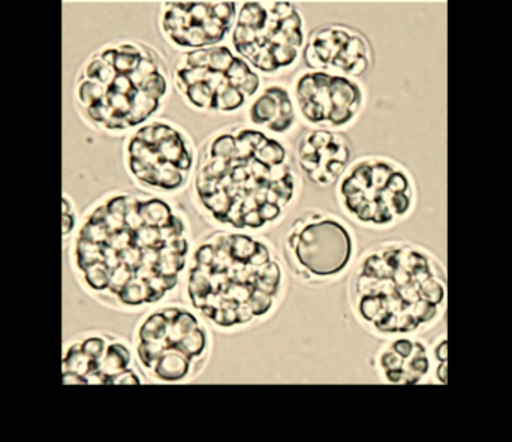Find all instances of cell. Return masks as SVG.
I'll list each match as a JSON object with an SVG mask.
<instances>
[{
  "instance_id": "obj_9",
  "label": "cell",
  "mask_w": 512,
  "mask_h": 442,
  "mask_svg": "<svg viewBox=\"0 0 512 442\" xmlns=\"http://www.w3.org/2000/svg\"><path fill=\"white\" fill-rule=\"evenodd\" d=\"M358 255L351 222L330 210L307 209L289 225L282 240L289 276L307 288L339 284L348 278Z\"/></svg>"
},
{
  "instance_id": "obj_6",
  "label": "cell",
  "mask_w": 512,
  "mask_h": 442,
  "mask_svg": "<svg viewBox=\"0 0 512 442\" xmlns=\"http://www.w3.org/2000/svg\"><path fill=\"white\" fill-rule=\"evenodd\" d=\"M131 344L147 384L183 386L209 368L215 332L194 309L171 300L141 314Z\"/></svg>"
},
{
  "instance_id": "obj_2",
  "label": "cell",
  "mask_w": 512,
  "mask_h": 442,
  "mask_svg": "<svg viewBox=\"0 0 512 442\" xmlns=\"http://www.w3.org/2000/svg\"><path fill=\"white\" fill-rule=\"evenodd\" d=\"M303 189L288 140L234 122L210 132L198 146L188 194L210 228L267 234L285 222Z\"/></svg>"
},
{
  "instance_id": "obj_13",
  "label": "cell",
  "mask_w": 512,
  "mask_h": 442,
  "mask_svg": "<svg viewBox=\"0 0 512 442\" xmlns=\"http://www.w3.org/2000/svg\"><path fill=\"white\" fill-rule=\"evenodd\" d=\"M65 384L143 386L146 378L131 342L113 333L93 332L69 345L63 359Z\"/></svg>"
},
{
  "instance_id": "obj_12",
  "label": "cell",
  "mask_w": 512,
  "mask_h": 442,
  "mask_svg": "<svg viewBox=\"0 0 512 442\" xmlns=\"http://www.w3.org/2000/svg\"><path fill=\"white\" fill-rule=\"evenodd\" d=\"M289 89L306 128L346 132L366 110V87L354 78L304 68L294 75Z\"/></svg>"
},
{
  "instance_id": "obj_17",
  "label": "cell",
  "mask_w": 512,
  "mask_h": 442,
  "mask_svg": "<svg viewBox=\"0 0 512 442\" xmlns=\"http://www.w3.org/2000/svg\"><path fill=\"white\" fill-rule=\"evenodd\" d=\"M376 377L393 386H417L429 378L432 356L420 336L385 339L372 360Z\"/></svg>"
},
{
  "instance_id": "obj_19",
  "label": "cell",
  "mask_w": 512,
  "mask_h": 442,
  "mask_svg": "<svg viewBox=\"0 0 512 442\" xmlns=\"http://www.w3.org/2000/svg\"><path fill=\"white\" fill-rule=\"evenodd\" d=\"M433 354H435L436 359H438L439 365L447 363V341H445V339L436 345L435 350H433Z\"/></svg>"
},
{
  "instance_id": "obj_1",
  "label": "cell",
  "mask_w": 512,
  "mask_h": 442,
  "mask_svg": "<svg viewBox=\"0 0 512 442\" xmlns=\"http://www.w3.org/2000/svg\"><path fill=\"white\" fill-rule=\"evenodd\" d=\"M195 239L191 216L176 198L116 191L87 213L72 263L98 302L143 314L179 296Z\"/></svg>"
},
{
  "instance_id": "obj_5",
  "label": "cell",
  "mask_w": 512,
  "mask_h": 442,
  "mask_svg": "<svg viewBox=\"0 0 512 442\" xmlns=\"http://www.w3.org/2000/svg\"><path fill=\"white\" fill-rule=\"evenodd\" d=\"M174 93L165 54L143 39H116L87 57L75 80V104L87 125L111 137L164 113Z\"/></svg>"
},
{
  "instance_id": "obj_16",
  "label": "cell",
  "mask_w": 512,
  "mask_h": 442,
  "mask_svg": "<svg viewBox=\"0 0 512 442\" xmlns=\"http://www.w3.org/2000/svg\"><path fill=\"white\" fill-rule=\"evenodd\" d=\"M292 153L303 179L316 188L328 189L336 186L354 161V144L346 132L304 128Z\"/></svg>"
},
{
  "instance_id": "obj_3",
  "label": "cell",
  "mask_w": 512,
  "mask_h": 442,
  "mask_svg": "<svg viewBox=\"0 0 512 442\" xmlns=\"http://www.w3.org/2000/svg\"><path fill=\"white\" fill-rule=\"evenodd\" d=\"M289 287L285 261L268 236L212 228L195 239L180 299L213 332L240 335L273 320Z\"/></svg>"
},
{
  "instance_id": "obj_11",
  "label": "cell",
  "mask_w": 512,
  "mask_h": 442,
  "mask_svg": "<svg viewBox=\"0 0 512 442\" xmlns=\"http://www.w3.org/2000/svg\"><path fill=\"white\" fill-rule=\"evenodd\" d=\"M198 146L176 120L159 116L131 132L123 143V164L141 192L177 198L191 188Z\"/></svg>"
},
{
  "instance_id": "obj_7",
  "label": "cell",
  "mask_w": 512,
  "mask_h": 442,
  "mask_svg": "<svg viewBox=\"0 0 512 442\" xmlns=\"http://www.w3.org/2000/svg\"><path fill=\"white\" fill-rule=\"evenodd\" d=\"M343 218L367 231H390L408 221L418 206L411 171L385 155L354 159L334 186Z\"/></svg>"
},
{
  "instance_id": "obj_10",
  "label": "cell",
  "mask_w": 512,
  "mask_h": 442,
  "mask_svg": "<svg viewBox=\"0 0 512 442\" xmlns=\"http://www.w3.org/2000/svg\"><path fill=\"white\" fill-rule=\"evenodd\" d=\"M306 41V20L297 3L248 0L239 3L228 44L262 77H279L303 62Z\"/></svg>"
},
{
  "instance_id": "obj_15",
  "label": "cell",
  "mask_w": 512,
  "mask_h": 442,
  "mask_svg": "<svg viewBox=\"0 0 512 442\" xmlns=\"http://www.w3.org/2000/svg\"><path fill=\"white\" fill-rule=\"evenodd\" d=\"M303 62L307 69L363 80L375 66V50L366 33L349 24L330 23L307 35Z\"/></svg>"
},
{
  "instance_id": "obj_14",
  "label": "cell",
  "mask_w": 512,
  "mask_h": 442,
  "mask_svg": "<svg viewBox=\"0 0 512 442\" xmlns=\"http://www.w3.org/2000/svg\"><path fill=\"white\" fill-rule=\"evenodd\" d=\"M239 3L225 0L162 2L158 32L177 54L228 44L236 24Z\"/></svg>"
},
{
  "instance_id": "obj_4",
  "label": "cell",
  "mask_w": 512,
  "mask_h": 442,
  "mask_svg": "<svg viewBox=\"0 0 512 442\" xmlns=\"http://www.w3.org/2000/svg\"><path fill=\"white\" fill-rule=\"evenodd\" d=\"M346 297L352 317L373 338L420 336L444 317L447 275L424 246L385 240L358 255Z\"/></svg>"
},
{
  "instance_id": "obj_8",
  "label": "cell",
  "mask_w": 512,
  "mask_h": 442,
  "mask_svg": "<svg viewBox=\"0 0 512 442\" xmlns=\"http://www.w3.org/2000/svg\"><path fill=\"white\" fill-rule=\"evenodd\" d=\"M171 71L174 92L189 110L204 116L245 111L264 86V77L230 44L177 54Z\"/></svg>"
},
{
  "instance_id": "obj_18",
  "label": "cell",
  "mask_w": 512,
  "mask_h": 442,
  "mask_svg": "<svg viewBox=\"0 0 512 442\" xmlns=\"http://www.w3.org/2000/svg\"><path fill=\"white\" fill-rule=\"evenodd\" d=\"M245 122L259 131L288 140L300 125L294 96L286 84H264L245 110Z\"/></svg>"
}]
</instances>
